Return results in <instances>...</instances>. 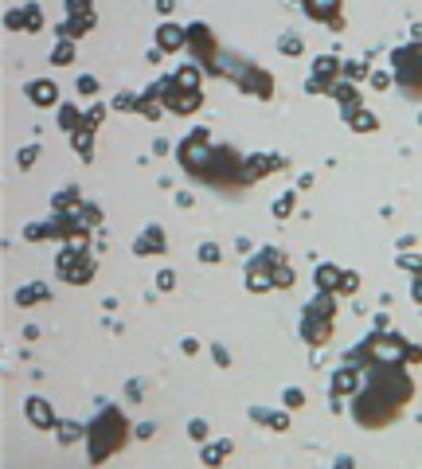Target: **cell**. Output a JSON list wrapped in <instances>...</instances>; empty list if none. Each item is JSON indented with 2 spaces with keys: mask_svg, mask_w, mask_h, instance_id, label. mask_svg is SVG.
Segmentation results:
<instances>
[{
  "mask_svg": "<svg viewBox=\"0 0 422 469\" xmlns=\"http://www.w3.org/2000/svg\"><path fill=\"white\" fill-rule=\"evenodd\" d=\"M125 434H129L125 415H121L118 407H106V411L90 423V434H86V446H90V461H94V465H102L106 458H114V454L125 446Z\"/></svg>",
  "mask_w": 422,
  "mask_h": 469,
  "instance_id": "cell-1",
  "label": "cell"
},
{
  "mask_svg": "<svg viewBox=\"0 0 422 469\" xmlns=\"http://www.w3.org/2000/svg\"><path fill=\"white\" fill-rule=\"evenodd\" d=\"M219 74H227L239 91L254 94V98H262V102L274 98V74L254 67V63H247V59H219Z\"/></svg>",
  "mask_w": 422,
  "mask_h": 469,
  "instance_id": "cell-2",
  "label": "cell"
},
{
  "mask_svg": "<svg viewBox=\"0 0 422 469\" xmlns=\"http://www.w3.org/2000/svg\"><path fill=\"white\" fill-rule=\"evenodd\" d=\"M332 313H336V293H317V298L301 309V336L313 344V348L329 344V336H332Z\"/></svg>",
  "mask_w": 422,
  "mask_h": 469,
  "instance_id": "cell-3",
  "label": "cell"
},
{
  "mask_svg": "<svg viewBox=\"0 0 422 469\" xmlns=\"http://www.w3.org/2000/svg\"><path fill=\"white\" fill-rule=\"evenodd\" d=\"M391 71H395V82H399L407 94L418 98L422 94V39H414V44H407V47H395Z\"/></svg>",
  "mask_w": 422,
  "mask_h": 469,
  "instance_id": "cell-4",
  "label": "cell"
},
{
  "mask_svg": "<svg viewBox=\"0 0 422 469\" xmlns=\"http://www.w3.org/2000/svg\"><path fill=\"white\" fill-rule=\"evenodd\" d=\"M395 415H399V407H395L391 399H383L379 391H372V388H364L356 395V403H352V418H356L360 426H367V430L395 423Z\"/></svg>",
  "mask_w": 422,
  "mask_h": 469,
  "instance_id": "cell-5",
  "label": "cell"
},
{
  "mask_svg": "<svg viewBox=\"0 0 422 469\" xmlns=\"http://www.w3.org/2000/svg\"><path fill=\"white\" fill-rule=\"evenodd\" d=\"M367 388L372 391H379L383 399H391L395 407H403L407 399L414 395V383H411V376H407L403 368H367Z\"/></svg>",
  "mask_w": 422,
  "mask_h": 469,
  "instance_id": "cell-6",
  "label": "cell"
},
{
  "mask_svg": "<svg viewBox=\"0 0 422 469\" xmlns=\"http://www.w3.org/2000/svg\"><path fill=\"white\" fill-rule=\"evenodd\" d=\"M211 137H207V129H196V133H188L184 137V145L176 149V157H180V164H184V172L192 176V180H200L203 176V169H207V161H211Z\"/></svg>",
  "mask_w": 422,
  "mask_h": 469,
  "instance_id": "cell-7",
  "label": "cell"
},
{
  "mask_svg": "<svg viewBox=\"0 0 422 469\" xmlns=\"http://www.w3.org/2000/svg\"><path fill=\"white\" fill-rule=\"evenodd\" d=\"M55 266H59V278L71 282V286H86L94 278V258L86 251H79V246H63Z\"/></svg>",
  "mask_w": 422,
  "mask_h": 469,
  "instance_id": "cell-8",
  "label": "cell"
},
{
  "mask_svg": "<svg viewBox=\"0 0 422 469\" xmlns=\"http://www.w3.org/2000/svg\"><path fill=\"white\" fill-rule=\"evenodd\" d=\"M188 51L207 67V74H219V47H215V36H211L207 24H188Z\"/></svg>",
  "mask_w": 422,
  "mask_h": 469,
  "instance_id": "cell-9",
  "label": "cell"
},
{
  "mask_svg": "<svg viewBox=\"0 0 422 469\" xmlns=\"http://www.w3.org/2000/svg\"><path fill=\"white\" fill-rule=\"evenodd\" d=\"M67 12H71V16L59 24V39H71L74 44V39H83L94 27V8L86 0H67Z\"/></svg>",
  "mask_w": 422,
  "mask_h": 469,
  "instance_id": "cell-10",
  "label": "cell"
},
{
  "mask_svg": "<svg viewBox=\"0 0 422 469\" xmlns=\"http://www.w3.org/2000/svg\"><path fill=\"white\" fill-rule=\"evenodd\" d=\"M165 110H172V114H196V110L203 106V91H180L172 79H165Z\"/></svg>",
  "mask_w": 422,
  "mask_h": 469,
  "instance_id": "cell-11",
  "label": "cell"
},
{
  "mask_svg": "<svg viewBox=\"0 0 422 469\" xmlns=\"http://www.w3.org/2000/svg\"><path fill=\"white\" fill-rule=\"evenodd\" d=\"M301 8H305V16H313L317 24H329L332 32H340V27H344V16H340L344 8H340L336 0H305Z\"/></svg>",
  "mask_w": 422,
  "mask_h": 469,
  "instance_id": "cell-12",
  "label": "cell"
},
{
  "mask_svg": "<svg viewBox=\"0 0 422 469\" xmlns=\"http://www.w3.org/2000/svg\"><path fill=\"white\" fill-rule=\"evenodd\" d=\"M4 24H8L12 32H20V27H28V32H39V27H43V16H39V4H20V8H8Z\"/></svg>",
  "mask_w": 422,
  "mask_h": 469,
  "instance_id": "cell-13",
  "label": "cell"
},
{
  "mask_svg": "<svg viewBox=\"0 0 422 469\" xmlns=\"http://www.w3.org/2000/svg\"><path fill=\"white\" fill-rule=\"evenodd\" d=\"M156 44H161V55H172V51H180V47H188V27L161 24V27H156Z\"/></svg>",
  "mask_w": 422,
  "mask_h": 469,
  "instance_id": "cell-14",
  "label": "cell"
},
{
  "mask_svg": "<svg viewBox=\"0 0 422 469\" xmlns=\"http://www.w3.org/2000/svg\"><path fill=\"white\" fill-rule=\"evenodd\" d=\"M24 411H28V418H32V426H39V430H55L59 426V418H55V411H51V403H47V399H28V407H24Z\"/></svg>",
  "mask_w": 422,
  "mask_h": 469,
  "instance_id": "cell-15",
  "label": "cell"
},
{
  "mask_svg": "<svg viewBox=\"0 0 422 469\" xmlns=\"http://www.w3.org/2000/svg\"><path fill=\"white\" fill-rule=\"evenodd\" d=\"M344 121H348L356 133H372V129L379 126L376 114H367V110H364V102H352V106H344Z\"/></svg>",
  "mask_w": 422,
  "mask_h": 469,
  "instance_id": "cell-16",
  "label": "cell"
},
{
  "mask_svg": "<svg viewBox=\"0 0 422 469\" xmlns=\"http://www.w3.org/2000/svg\"><path fill=\"white\" fill-rule=\"evenodd\" d=\"M161 251H165V231L153 223V227H145V234L133 243V254H141V258H145V254H161Z\"/></svg>",
  "mask_w": 422,
  "mask_h": 469,
  "instance_id": "cell-17",
  "label": "cell"
},
{
  "mask_svg": "<svg viewBox=\"0 0 422 469\" xmlns=\"http://www.w3.org/2000/svg\"><path fill=\"white\" fill-rule=\"evenodd\" d=\"M28 98L36 102V106H55V102H59V86L51 79H36V82H28Z\"/></svg>",
  "mask_w": 422,
  "mask_h": 469,
  "instance_id": "cell-18",
  "label": "cell"
},
{
  "mask_svg": "<svg viewBox=\"0 0 422 469\" xmlns=\"http://www.w3.org/2000/svg\"><path fill=\"white\" fill-rule=\"evenodd\" d=\"M352 391H360V371L348 364V368H340L336 376H332V395L340 399V395H352Z\"/></svg>",
  "mask_w": 422,
  "mask_h": 469,
  "instance_id": "cell-19",
  "label": "cell"
},
{
  "mask_svg": "<svg viewBox=\"0 0 422 469\" xmlns=\"http://www.w3.org/2000/svg\"><path fill=\"white\" fill-rule=\"evenodd\" d=\"M274 169H285L282 157H250V161H247V184L258 180V176H270Z\"/></svg>",
  "mask_w": 422,
  "mask_h": 469,
  "instance_id": "cell-20",
  "label": "cell"
},
{
  "mask_svg": "<svg viewBox=\"0 0 422 469\" xmlns=\"http://www.w3.org/2000/svg\"><path fill=\"white\" fill-rule=\"evenodd\" d=\"M340 278H344L340 266H329V262L317 266V289H321V293H340Z\"/></svg>",
  "mask_w": 422,
  "mask_h": 469,
  "instance_id": "cell-21",
  "label": "cell"
},
{
  "mask_svg": "<svg viewBox=\"0 0 422 469\" xmlns=\"http://www.w3.org/2000/svg\"><path fill=\"white\" fill-rule=\"evenodd\" d=\"M51 298V289H47V282H32V286H20L16 289V305H36V301Z\"/></svg>",
  "mask_w": 422,
  "mask_h": 469,
  "instance_id": "cell-22",
  "label": "cell"
},
{
  "mask_svg": "<svg viewBox=\"0 0 422 469\" xmlns=\"http://www.w3.org/2000/svg\"><path fill=\"white\" fill-rule=\"evenodd\" d=\"M329 94L340 102V106H352V102H360V91H356V82H348V79H336L329 86Z\"/></svg>",
  "mask_w": 422,
  "mask_h": 469,
  "instance_id": "cell-23",
  "label": "cell"
},
{
  "mask_svg": "<svg viewBox=\"0 0 422 469\" xmlns=\"http://www.w3.org/2000/svg\"><path fill=\"white\" fill-rule=\"evenodd\" d=\"M285 254L274 251V246H266V251H258L254 258H250V270H274V266H282Z\"/></svg>",
  "mask_w": 422,
  "mask_h": 469,
  "instance_id": "cell-24",
  "label": "cell"
},
{
  "mask_svg": "<svg viewBox=\"0 0 422 469\" xmlns=\"http://www.w3.org/2000/svg\"><path fill=\"white\" fill-rule=\"evenodd\" d=\"M59 126H63L67 133H74V129L86 126V114L79 106H59Z\"/></svg>",
  "mask_w": 422,
  "mask_h": 469,
  "instance_id": "cell-25",
  "label": "cell"
},
{
  "mask_svg": "<svg viewBox=\"0 0 422 469\" xmlns=\"http://www.w3.org/2000/svg\"><path fill=\"white\" fill-rule=\"evenodd\" d=\"M94 129H74V133H71V145H74V153H79V157H83V161H90V157H94Z\"/></svg>",
  "mask_w": 422,
  "mask_h": 469,
  "instance_id": "cell-26",
  "label": "cell"
},
{
  "mask_svg": "<svg viewBox=\"0 0 422 469\" xmlns=\"http://www.w3.org/2000/svg\"><path fill=\"white\" fill-rule=\"evenodd\" d=\"M231 450H235V442H227V438H223V442H215V446H203L200 461H203V465H219V461L227 458Z\"/></svg>",
  "mask_w": 422,
  "mask_h": 469,
  "instance_id": "cell-27",
  "label": "cell"
},
{
  "mask_svg": "<svg viewBox=\"0 0 422 469\" xmlns=\"http://www.w3.org/2000/svg\"><path fill=\"white\" fill-rule=\"evenodd\" d=\"M51 204H55V211H74L79 204H83V196H79V188H63Z\"/></svg>",
  "mask_w": 422,
  "mask_h": 469,
  "instance_id": "cell-28",
  "label": "cell"
},
{
  "mask_svg": "<svg viewBox=\"0 0 422 469\" xmlns=\"http://www.w3.org/2000/svg\"><path fill=\"white\" fill-rule=\"evenodd\" d=\"M172 82L180 86V91H200V71H196V67H180Z\"/></svg>",
  "mask_w": 422,
  "mask_h": 469,
  "instance_id": "cell-29",
  "label": "cell"
},
{
  "mask_svg": "<svg viewBox=\"0 0 422 469\" xmlns=\"http://www.w3.org/2000/svg\"><path fill=\"white\" fill-rule=\"evenodd\" d=\"M74 216H79V223H83L86 231H90V227H98V223H102V211L94 208V204H79V208H74Z\"/></svg>",
  "mask_w": 422,
  "mask_h": 469,
  "instance_id": "cell-30",
  "label": "cell"
},
{
  "mask_svg": "<svg viewBox=\"0 0 422 469\" xmlns=\"http://www.w3.org/2000/svg\"><path fill=\"white\" fill-rule=\"evenodd\" d=\"M247 286L254 289V293H262V289H274V278H270V270H250Z\"/></svg>",
  "mask_w": 422,
  "mask_h": 469,
  "instance_id": "cell-31",
  "label": "cell"
},
{
  "mask_svg": "<svg viewBox=\"0 0 422 469\" xmlns=\"http://www.w3.org/2000/svg\"><path fill=\"white\" fill-rule=\"evenodd\" d=\"M71 59H74V44H71V39H59V47L51 51V63H55V67H67Z\"/></svg>",
  "mask_w": 422,
  "mask_h": 469,
  "instance_id": "cell-32",
  "label": "cell"
},
{
  "mask_svg": "<svg viewBox=\"0 0 422 469\" xmlns=\"http://www.w3.org/2000/svg\"><path fill=\"white\" fill-rule=\"evenodd\" d=\"M278 51L290 55V59H297V55L305 51V44H301V36H282V39H278Z\"/></svg>",
  "mask_w": 422,
  "mask_h": 469,
  "instance_id": "cell-33",
  "label": "cell"
},
{
  "mask_svg": "<svg viewBox=\"0 0 422 469\" xmlns=\"http://www.w3.org/2000/svg\"><path fill=\"white\" fill-rule=\"evenodd\" d=\"M294 204H297V192H285V196H278L274 216H278V219H290V216H294Z\"/></svg>",
  "mask_w": 422,
  "mask_h": 469,
  "instance_id": "cell-34",
  "label": "cell"
},
{
  "mask_svg": "<svg viewBox=\"0 0 422 469\" xmlns=\"http://www.w3.org/2000/svg\"><path fill=\"white\" fill-rule=\"evenodd\" d=\"M55 430H59V442H63V446H71V442L83 438V426H79V423H59Z\"/></svg>",
  "mask_w": 422,
  "mask_h": 469,
  "instance_id": "cell-35",
  "label": "cell"
},
{
  "mask_svg": "<svg viewBox=\"0 0 422 469\" xmlns=\"http://www.w3.org/2000/svg\"><path fill=\"white\" fill-rule=\"evenodd\" d=\"M270 278H274L278 289H290V286H294V266H285V262H282V266H274V270H270Z\"/></svg>",
  "mask_w": 422,
  "mask_h": 469,
  "instance_id": "cell-36",
  "label": "cell"
},
{
  "mask_svg": "<svg viewBox=\"0 0 422 469\" xmlns=\"http://www.w3.org/2000/svg\"><path fill=\"white\" fill-rule=\"evenodd\" d=\"M340 74H344L348 82H360L367 74V59H360V63H344V71H340Z\"/></svg>",
  "mask_w": 422,
  "mask_h": 469,
  "instance_id": "cell-37",
  "label": "cell"
},
{
  "mask_svg": "<svg viewBox=\"0 0 422 469\" xmlns=\"http://www.w3.org/2000/svg\"><path fill=\"white\" fill-rule=\"evenodd\" d=\"M74 86H79V94H98V79H94V74H83V79H74Z\"/></svg>",
  "mask_w": 422,
  "mask_h": 469,
  "instance_id": "cell-38",
  "label": "cell"
},
{
  "mask_svg": "<svg viewBox=\"0 0 422 469\" xmlns=\"http://www.w3.org/2000/svg\"><path fill=\"white\" fill-rule=\"evenodd\" d=\"M36 157H39V145H28V149L16 157V164H20V169H32V164H36Z\"/></svg>",
  "mask_w": 422,
  "mask_h": 469,
  "instance_id": "cell-39",
  "label": "cell"
},
{
  "mask_svg": "<svg viewBox=\"0 0 422 469\" xmlns=\"http://www.w3.org/2000/svg\"><path fill=\"white\" fill-rule=\"evenodd\" d=\"M356 289H360V274L344 270V278H340V293H356Z\"/></svg>",
  "mask_w": 422,
  "mask_h": 469,
  "instance_id": "cell-40",
  "label": "cell"
},
{
  "mask_svg": "<svg viewBox=\"0 0 422 469\" xmlns=\"http://www.w3.org/2000/svg\"><path fill=\"white\" fill-rule=\"evenodd\" d=\"M399 266H403V270H411L414 278L422 274V258H418V254H403V258H399Z\"/></svg>",
  "mask_w": 422,
  "mask_h": 469,
  "instance_id": "cell-41",
  "label": "cell"
},
{
  "mask_svg": "<svg viewBox=\"0 0 422 469\" xmlns=\"http://www.w3.org/2000/svg\"><path fill=\"white\" fill-rule=\"evenodd\" d=\"M102 117H106V106H90L86 110V129H98Z\"/></svg>",
  "mask_w": 422,
  "mask_h": 469,
  "instance_id": "cell-42",
  "label": "cell"
},
{
  "mask_svg": "<svg viewBox=\"0 0 422 469\" xmlns=\"http://www.w3.org/2000/svg\"><path fill=\"white\" fill-rule=\"evenodd\" d=\"M172 286H176V274L172 270H161V274H156V289H161V293H168Z\"/></svg>",
  "mask_w": 422,
  "mask_h": 469,
  "instance_id": "cell-43",
  "label": "cell"
},
{
  "mask_svg": "<svg viewBox=\"0 0 422 469\" xmlns=\"http://www.w3.org/2000/svg\"><path fill=\"white\" fill-rule=\"evenodd\" d=\"M188 434H192L196 442H203V438H207V423H203V418H196V423H188Z\"/></svg>",
  "mask_w": 422,
  "mask_h": 469,
  "instance_id": "cell-44",
  "label": "cell"
},
{
  "mask_svg": "<svg viewBox=\"0 0 422 469\" xmlns=\"http://www.w3.org/2000/svg\"><path fill=\"white\" fill-rule=\"evenodd\" d=\"M219 254H223V251H219L215 243H203V246H200V258H203V262H219Z\"/></svg>",
  "mask_w": 422,
  "mask_h": 469,
  "instance_id": "cell-45",
  "label": "cell"
},
{
  "mask_svg": "<svg viewBox=\"0 0 422 469\" xmlns=\"http://www.w3.org/2000/svg\"><path fill=\"white\" fill-rule=\"evenodd\" d=\"M114 110H137V98H133V94H118V98H114Z\"/></svg>",
  "mask_w": 422,
  "mask_h": 469,
  "instance_id": "cell-46",
  "label": "cell"
},
{
  "mask_svg": "<svg viewBox=\"0 0 422 469\" xmlns=\"http://www.w3.org/2000/svg\"><path fill=\"white\" fill-rule=\"evenodd\" d=\"M211 356H215V364H219V368H227V364H231V356H227V348H223V344H215V348H211Z\"/></svg>",
  "mask_w": 422,
  "mask_h": 469,
  "instance_id": "cell-47",
  "label": "cell"
},
{
  "mask_svg": "<svg viewBox=\"0 0 422 469\" xmlns=\"http://www.w3.org/2000/svg\"><path fill=\"white\" fill-rule=\"evenodd\" d=\"M301 403H305V395H301L297 388H290V391H285V407H301Z\"/></svg>",
  "mask_w": 422,
  "mask_h": 469,
  "instance_id": "cell-48",
  "label": "cell"
},
{
  "mask_svg": "<svg viewBox=\"0 0 422 469\" xmlns=\"http://www.w3.org/2000/svg\"><path fill=\"white\" fill-rule=\"evenodd\" d=\"M407 364H422V344H411V348H407Z\"/></svg>",
  "mask_w": 422,
  "mask_h": 469,
  "instance_id": "cell-49",
  "label": "cell"
},
{
  "mask_svg": "<svg viewBox=\"0 0 422 469\" xmlns=\"http://www.w3.org/2000/svg\"><path fill=\"white\" fill-rule=\"evenodd\" d=\"M372 86H379V91H387V86H391V74H372Z\"/></svg>",
  "mask_w": 422,
  "mask_h": 469,
  "instance_id": "cell-50",
  "label": "cell"
},
{
  "mask_svg": "<svg viewBox=\"0 0 422 469\" xmlns=\"http://www.w3.org/2000/svg\"><path fill=\"white\" fill-rule=\"evenodd\" d=\"M411 298H414V301H418V305H422V274H418V278L411 282Z\"/></svg>",
  "mask_w": 422,
  "mask_h": 469,
  "instance_id": "cell-51",
  "label": "cell"
},
{
  "mask_svg": "<svg viewBox=\"0 0 422 469\" xmlns=\"http://www.w3.org/2000/svg\"><path fill=\"white\" fill-rule=\"evenodd\" d=\"M270 426H274V430H285V426H290V418H285V415H270Z\"/></svg>",
  "mask_w": 422,
  "mask_h": 469,
  "instance_id": "cell-52",
  "label": "cell"
},
{
  "mask_svg": "<svg viewBox=\"0 0 422 469\" xmlns=\"http://www.w3.org/2000/svg\"><path fill=\"white\" fill-rule=\"evenodd\" d=\"M180 348H184V352H188V356H196V352H200V341H184V344H180Z\"/></svg>",
  "mask_w": 422,
  "mask_h": 469,
  "instance_id": "cell-53",
  "label": "cell"
}]
</instances>
